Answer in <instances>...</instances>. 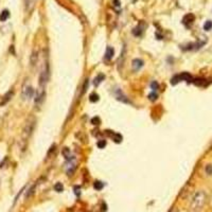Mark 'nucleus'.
Returning a JSON list of instances; mask_svg holds the SVG:
<instances>
[{
    "label": "nucleus",
    "mask_w": 212,
    "mask_h": 212,
    "mask_svg": "<svg viewBox=\"0 0 212 212\" xmlns=\"http://www.w3.org/2000/svg\"><path fill=\"white\" fill-rule=\"evenodd\" d=\"M35 127V119L34 118H30L28 119V121L26 122L23 128H22V133H21V142L23 143V150L26 147V144H27V141L29 140V138L31 137L32 133L34 131Z\"/></svg>",
    "instance_id": "obj_1"
},
{
    "label": "nucleus",
    "mask_w": 212,
    "mask_h": 212,
    "mask_svg": "<svg viewBox=\"0 0 212 212\" xmlns=\"http://www.w3.org/2000/svg\"><path fill=\"white\" fill-rule=\"evenodd\" d=\"M207 200V195L204 191H198L194 194L192 198V202H191V208L194 210L202 209L206 204Z\"/></svg>",
    "instance_id": "obj_2"
},
{
    "label": "nucleus",
    "mask_w": 212,
    "mask_h": 212,
    "mask_svg": "<svg viewBox=\"0 0 212 212\" xmlns=\"http://www.w3.org/2000/svg\"><path fill=\"white\" fill-rule=\"evenodd\" d=\"M34 95V89L30 84L24 83V85L22 86V90H21V97L23 100H30L32 99Z\"/></svg>",
    "instance_id": "obj_3"
},
{
    "label": "nucleus",
    "mask_w": 212,
    "mask_h": 212,
    "mask_svg": "<svg viewBox=\"0 0 212 212\" xmlns=\"http://www.w3.org/2000/svg\"><path fill=\"white\" fill-rule=\"evenodd\" d=\"M46 95L44 91V88H39V90L36 92V95H35V104L36 105H40L44 101V98Z\"/></svg>",
    "instance_id": "obj_4"
},
{
    "label": "nucleus",
    "mask_w": 212,
    "mask_h": 212,
    "mask_svg": "<svg viewBox=\"0 0 212 212\" xmlns=\"http://www.w3.org/2000/svg\"><path fill=\"white\" fill-rule=\"evenodd\" d=\"M194 19H195V16L193 14H187L185 16V17L183 18V23L185 24L186 27L187 28H189L191 26V24L193 23V21H194Z\"/></svg>",
    "instance_id": "obj_5"
},
{
    "label": "nucleus",
    "mask_w": 212,
    "mask_h": 212,
    "mask_svg": "<svg viewBox=\"0 0 212 212\" xmlns=\"http://www.w3.org/2000/svg\"><path fill=\"white\" fill-rule=\"evenodd\" d=\"M132 67H133V70L134 71H138L143 67V61L142 59H136L132 62Z\"/></svg>",
    "instance_id": "obj_6"
},
{
    "label": "nucleus",
    "mask_w": 212,
    "mask_h": 212,
    "mask_svg": "<svg viewBox=\"0 0 212 212\" xmlns=\"http://www.w3.org/2000/svg\"><path fill=\"white\" fill-rule=\"evenodd\" d=\"M114 54H115V50H114V48H112V47H107L106 52H105V59H107V61H109V59H112Z\"/></svg>",
    "instance_id": "obj_7"
},
{
    "label": "nucleus",
    "mask_w": 212,
    "mask_h": 212,
    "mask_svg": "<svg viewBox=\"0 0 212 212\" xmlns=\"http://www.w3.org/2000/svg\"><path fill=\"white\" fill-rule=\"evenodd\" d=\"M116 97H117V99L119 101H122V102H124V103H129V101L127 100L126 97L123 95V92H122L121 90H117V92H116Z\"/></svg>",
    "instance_id": "obj_8"
},
{
    "label": "nucleus",
    "mask_w": 212,
    "mask_h": 212,
    "mask_svg": "<svg viewBox=\"0 0 212 212\" xmlns=\"http://www.w3.org/2000/svg\"><path fill=\"white\" fill-rule=\"evenodd\" d=\"M179 76H180L181 81H186V82H188V83L192 82V76H191V74H189L188 72H183L181 74H179Z\"/></svg>",
    "instance_id": "obj_9"
},
{
    "label": "nucleus",
    "mask_w": 212,
    "mask_h": 212,
    "mask_svg": "<svg viewBox=\"0 0 212 212\" xmlns=\"http://www.w3.org/2000/svg\"><path fill=\"white\" fill-rule=\"evenodd\" d=\"M104 78H105L104 74H99V76L95 78V81H93V85H95V86H99L101 83H102V81H104Z\"/></svg>",
    "instance_id": "obj_10"
},
{
    "label": "nucleus",
    "mask_w": 212,
    "mask_h": 212,
    "mask_svg": "<svg viewBox=\"0 0 212 212\" xmlns=\"http://www.w3.org/2000/svg\"><path fill=\"white\" fill-rule=\"evenodd\" d=\"M63 155L64 157H65V159L66 160H72V157H71V153H70V150L68 149V147H65V149L63 150Z\"/></svg>",
    "instance_id": "obj_11"
},
{
    "label": "nucleus",
    "mask_w": 212,
    "mask_h": 212,
    "mask_svg": "<svg viewBox=\"0 0 212 212\" xmlns=\"http://www.w3.org/2000/svg\"><path fill=\"white\" fill-rule=\"evenodd\" d=\"M9 17H10V12L7 10H3L0 14V21H5Z\"/></svg>",
    "instance_id": "obj_12"
},
{
    "label": "nucleus",
    "mask_w": 212,
    "mask_h": 212,
    "mask_svg": "<svg viewBox=\"0 0 212 212\" xmlns=\"http://www.w3.org/2000/svg\"><path fill=\"white\" fill-rule=\"evenodd\" d=\"M143 28L141 27V26H138V27H136L134 30H133V34L135 35V36H140V35L142 34V32H143Z\"/></svg>",
    "instance_id": "obj_13"
},
{
    "label": "nucleus",
    "mask_w": 212,
    "mask_h": 212,
    "mask_svg": "<svg viewBox=\"0 0 212 212\" xmlns=\"http://www.w3.org/2000/svg\"><path fill=\"white\" fill-rule=\"evenodd\" d=\"M193 83L197 86H205L206 85V80L205 78H195L193 81Z\"/></svg>",
    "instance_id": "obj_14"
},
{
    "label": "nucleus",
    "mask_w": 212,
    "mask_h": 212,
    "mask_svg": "<svg viewBox=\"0 0 212 212\" xmlns=\"http://www.w3.org/2000/svg\"><path fill=\"white\" fill-rule=\"evenodd\" d=\"M37 59H38V53L34 51L33 53H32V55H31V64H32V66H34L35 64L37 63Z\"/></svg>",
    "instance_id": "obj_15"
},
{
    "label": "nucleus",
    "mask_w": 212,
    "mask_h": 212,
    "mask_svg": "<svg viewBox=\"0 0 212 212\" xmlns=\"http://www.w3.org/2000/svg\"><path fill=\"white\" fill-rule=\"evenodd\" d=\"M12 95H13V91H10V92H7V95H4V99H3V101L1 103H0V105H4L5 103L7 102V101H10L11 100V98H12Z\"/></svg>",
    "instance_id": "obj_16"
},
{
    "label": "nucleus",
    "mask_w": 212,
    "mask_h": 212,
    "mask_svg": "<svg viewBox=\"0 0 212 212\" xmlns=\"http://www.w3.org/2000/svg\"><path fill=\"white\" fill-rule=\"evenodd\" d=\"M125 52H126V48H125V47H123V51H122L121 56H120V59H119V62H118L119 66H120V65L122 66V64H123V61H124V59H125Z\"/></svg>",
    "instance_id": "obj_17"
},
{
    "label": "nucleus",
    "mask_w": 212,
    "mask_h": 212,
    "mask_svg": "<svg viewBox=\"0 0 212 212\" xmlns=\"http://www.w3.org/2000/svg\"><path fill=\"white\" fill-rule=\"evenodd\" d=\"M180 76H179V74H176V76H174L173 78H171V84L172 85H176V84L178 83V82H180Z\"/></svg>",
    "instance_id": "obj_18"
},
{
    "label": "nucleus",
    "mask_w": 212,
    "mask_h": 212,
    "mask_svg": "<svg viewBox=\"0 0 212 212\" xmlns=\"http://www.w3.org/2000/svg\"><path fill=\"white\" fill-rule=\"evenodd\" d=\"M93 187H95V190L100 191V190H102V189H103L104 185H103V183H101V181L97 180V181H95V183H93Z\"/></svg>",
    "instance_id": "obj_19"
},
{
    "label": "nucleus",
    "mask_w": 212,
    "mask_h": 212,
    "mask_svg": "<svg viewBox=\"0 0 212 212\" xmlns=\"http://www.w3.org/2000/svg\"><path fill=\"white\" fill-rule=\"evenodd\" d=\"M212 29V21L211 20H207L204 24V30L205 31H209V30Z\"/></svg>",
    "instance_id": "obj_20"
},
{
    "label": "nucleus",
    "mask_w": 212,
    "mask_h": 212,
    "mask_svg": "<svg viewBox=\"0 0 212 212\" xmlns=\"http://www.w3.org/2000/svg\"><path fill=\"white\" fill-rule=\"evenodd\" d=\"M54 190L56 191V192H62V191L64 190V187L63 185H62V183H57L54 185Z\"/></svg>",
    "instance_id": "obj_21"
},
{
    "label": "nucleus",
    "mask_w": 212,
    "mask_h": 212,
    "mask_svg": "<svg viewBox=\"0 0 212 212\" xmlns=\"http://www.w3.org/2000/svg\"><path fill=\"white\" fill-rule=\"evenodd\" d=\"M112 137H114V141L116 143H120L122 141V136L120 134H112Z\"/></svg>",
    "instance_id": "obj_22"
},
{
    "label": "nucleus",
    "mask_w": 212,
    "mask_h": 212,
    "mask_svg": "<svg viewBox=\"0 0 212 212\" xmlns=\"http://www.w3.org/2000/svg\"><path fill=\"white\" fill-rule=\"evenodd\" d=\"M89 100H90V102L95 103V102H98L99 101V95H97V93H91L90 97H89Z\"/></svg>",
    "instance_id": "obj_23"
},
{
    "label": "nucleus",
    "mask_w": 212,
    "mask_h": 212,
    "mask_svg": "<svg viewBox=\"0 0 212 212\" xmlns=\"http://www.w3.org/2000/svg\"><path fill=\"white\" fill-rule=\"evenodd\" d=\"M157 98H158V95H157L156 92H152V93H150L149 95V99H150V101H152V102L156 101Z\"/></svg>",
    "instance_id": "obj_24"
},
{
    "label": "nucleus",
    "mask_w": 212,
    "mask_h": 212,
    "mask_svg": "<svg viewBox=\"0 0 212 212\" xmlns=\"http://www.w3.org/2000/svg\"><path fill=\"white\" fill-rule=\"evenodd\" d=\"M105 145H106V141L105 140H100V141L98 142V147L99 149H104Z\"/></svg>",
    "instance_id": "obj_25"
},
{
    "label": "nucleus",
    "mask_w": 212,
    "mask_h": 212,
    "mask_svg": "<svg viewBox=\"0 0 212 212\" xmlns=\"http://www.w3.org/2000/svg\"><path fill=\"white\" fill-rule=\"evenodd\" d=\"M35 187H36V186H33V187H32V188L30 189V190H29V192H28V193H27V195H26V198H29L30 196H31V195L33 194V193H34Z\"/></svg>",
    "instance_id": "obj_26"
},
{
    "label": "nucleus",
    "mask_w": 212,
    "mask_h": 212,
    "mask_svg": "<svg viewBox=\"0 0 212 212\" xmlns=\"http://www.w3.org/2000/svg\"><path fill=\"white\" fill-rule=\"evenodd\" d=\"M206 173L208 174V175H211L212 174V164H208L207 167H206Z\"/></svg>",
    "instance_id": "obj_27"
},
{
    "label": "nucleus",
    "mask_w": 212,
    "mask_h": 212,
    "mask_svg": "<svg viewBox=\"0 0 212 212\" xmlns=\"http://www.w3.org/2000/svg\"><path fill=\"white\" fill-rule=\"evenodd\" d=\"M151 88H152V89H153V90H156V89H158V88H159L158 83H157V82H155V81H154L153 83L151 84Z\"/></svg>",
    "instance_id": "obj_28"
},
{
    "label": "nucleus",
    "mask_w": 212,
    "mask_h": 212,
    "mask_svg": "<svg viewBox=\"0 0 212 212\" xmlns=\"http://www.w3.org/2000/svg\"><path fill=\"white\" fill-rule=\"evenodd\" d=\"M88 87V78L87 80H85V83H84V86H83V93H85L86 91V88Z\"/></svg>",
    "instance_id": "obj_29"
},
{
    "label": "nucleus",
    "mask_w": 212,
    "mask_h": 212,
    "mask_svg": "<svg viewBox=\"0 0 212 212\" xmlns=\"http://www.w3.org/2000/svg\"><path fill=\"white\" fill-rule=\"evenodd\" d=\"M99 121H100V119H99V118H93V119H92V123H93V124H97V123H95V122H99Z\"/></svg>",
    "instance_id": "obj_30"
}]
</instances>
